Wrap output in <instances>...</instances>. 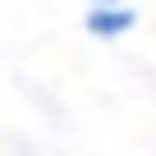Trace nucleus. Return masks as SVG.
I'll return each instance as SVG.
<instances>
[{
	"mask_svg": "<svg viewBox=\"0 0 156 156\" xmlns=\"http://www.w3.org/2000/svg\"><path fill=\"white\" fill-rule=\"evenodd\" d=\"M133 23H138V14L124 9V5H97V9H87V32L92 37H106V41L124 37Z\"/></svg>",
	"mask_w": 156,
	"mask_h": 156,
	"instance_id": "nucleus-1",
	"label": "nucleus"
},
{
	"mask_svg": "<svg viewBox=\"0 0 156 156\" xmlns=\"http://www.w3.org/2000/svg\"><path fill=\"white\" fill-rule=\"evenodd\" d=\"M87 5H92V9H97V5H119V0H87Z\"/></svg>",
	"mask_w": 156,
	"mask_h": 156,
	"instance_id": "nucleus-2",
	"label": "nucleus"
}]
</instances>
